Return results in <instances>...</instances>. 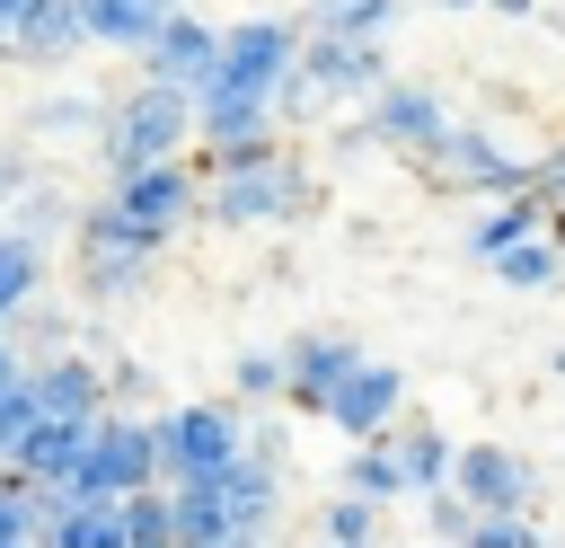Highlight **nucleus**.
<instances>
[{
	"mask_svg": "<svg viewBox=\"0 0 565 548\" xmlns=\"http://www.w3.org/2000/svg\"><path fill=\"white\" fill-rule=\"evenodd\" d=\"M230 389H238V398H282V389H291V362H282V345H247V354L230 362Z\"/></svg>",
	"mask_w": 565,
	"mask_h": 548,
	"instance_id": "obj_31",
	"label": "nucleus"
},
{
	"mask_svg": "<svg viewBox=\"0 0 565 548\" xmlns=\"http://www.w3.org/2000/svg\"><path fill=\"white\" fill-rule=\"evenodd\" d=\"M150 477H168V460H159V424L106 407V415L88 424V451H79V468H71L62 495H79V504H115V495H132V486H150Z\"/></svg>",
	"mask_w": 565,
	"mask_h": 548,
	"instance_id": "obj_3",
	"label": "nucleus"
},
{
	"mask_svg": "<svg viewBox=\"0 0 565 548\" xmlns=\"http://www.w3.org/2000/svg\"><path fill=\"white\" fill-rule=\"evenodd\" d=\"M44 539H53V548H124V495H115V504H79V495H62Z\"/></svg>",
	"mask_w": 565,
	"mask_h": 548,
	"instance_id": "obj_24",
	"label": "nucleus"
},
{
	"mask_svg": "<svg viewBox=\"0 0 565 548\" xmlns=\"http://www.w3.org/2000/svg\"><path fill=\"white\" fill-rule=\"evenodd\" d=\"M177 521H185V539H194V548H238V513L221 504L212 468H203V477H177Z\"/></svg>",
	"mask_w": 565,
	"mask_h": 548,
	"instance_id": "obj_21",
	"label": "nucleus"
},
{
	"mask_svg": "<svg viewBox=\"0 0 565 548\" xmlns=\"http://www.w3.org/2000/svg\"><path fill=\"white\" fill-rule=\"evenodd\" d=\"M9 221H18L26 239H53V230H71L79 212H71V194H62V186H26V194L9 203Z\"/></svg>",
	"mask_w": 565,
	"mask_h": 548,
	"instance_id": "obj_32",
	"label": "nucleus"
},
{
	"mask_svg": "<svg viewBox=\"0 0 565 548\" xmlns=\"http://www.w3.org/2000/svg\"><path fill=\"white\" fill-rule=\"evenodd\" d=\"M433 9H477V0H433Z\"/></svg>",
	"mask_w": 565,
	"mask_h": 548,
	"instance_id": "obj_44",
	"label": "nucleus"
},
{
	"mask_svg": "<svg viewBox=\"0 0 565 548\" xmlns=\"http://www.w3.org/2000/svg\"><path fill=\"white\" fill-rule=\"evenodd\" d=\"M371 106V133H380V150H397V159H415L441 124H450V106L424 88V80H388V88H371L362 97Z\"/></svg>",
	"mask_w": 565,
	"mask_h": 548,
	"instance_id": "obj_12",
	"label": "nucleus"
},
{
	"mask_svg": "<svg viewBox=\"0 0 565 548\" xmlns=\"http://www.w3.org/2000/svg\"><path fill=\"white\" fill-rule=\"evenodd\" d=\"M450 486H459L477 513H530V504H539V468H530V451H512V442H468V451L450 460Z\"/></svg>",
	"mask_w": 565,
	"mask_h": 548,
	"instance_id": "obj_8",
	"label": "nucleus"
},
{
	"mask_svg": "<svg viewBox=\"0 0 565 548\" xmlns=\"http://www.w3.org/2000/svg\"><path fill=\"white\" fill-rule=\"evenodd\" d=\"M26 424H35V398H26V380L0 398V468L18 460V442H26Z\"/></svg>",
	"mask_w": 565,
	"mask_h": 548,
	"instance_id": "obj_36",
	"label": "nucleus"
},
{
	"mask_svg": "<svg viewBox=\"0 0 565 548\" xmlns=\"http://www.w3.org/2000/svg\"><path fill=\"white\" fill-rule=\"evenodd\" d=\"M247 451H265V460H291V433H282V424H247Z\"/></svg>",
	"mask_w": 565,
	"mask_h": 548,
	"instance_id": "obj_42",
	"label": "nucleus"
},
{
	"mask_svg": "<svg viewBox=\"0 0 565 548\" xmlns=\"http://www.w3.org/2000/svg\"><path fill=\"white\" fill-rule=\"evenodd\" d=\"M530 230H547V203H539L530 186H512V194L468 230V247H477V256H494V247H512V239H530Z\"/></svg>",
	"mask_w": 565,
	"mask_h": 548,
	"instance_id": "obj_27",
	"label": "nucleus"
},
{
	"mask_svg": "<svg viewBox=\"0 0 565 548\" xmlns=\"http://www.w3.org/2000/svg\"><path fill=\"white\" fill-rule=\"evenodd\" d=\"M468 548H539V504L530 513H477L468 521Z\"/></svg>",
	"mask_w": 565,
	"mask_h": 548,
	"instance_id": "obj_33",
	"label": "nucleus"
},
{
	"mask_svg": "<svg viewBox=\"0 0 565 548\" xmlns=\"http://www.w3.org/2000/svg\"><path fill=\"white\" fill-rule=\"evenodd\" d=\"M35 292H44V239H26V230L9 221V230H0V327H9Z\"/></svg>",
	"mask_w": 565,
	"mask_h": 548,
	"instance_id": "obj_25",
	"label": "nucleus"
},
{
	"mask_svg": "<svg viewBox=\"0 0 565 548\" xmlns=\"http://www.w3.org/2000/svg\"><path fill=\"white\" fill-rule=\"evenodd\" d=\"M556 380H565V345H556Z\"/></svg>",
	"mask_w": 565,
	"mask_h": 548,
	"instance_id": "obj_45",
	"label": "nucleus"
},
{
	"mask_svg": "<svg viewBox=\"0 0 565 548\" xmlns=\"http://www.w3.org/2000/svg\"><path fill=\"white\" fill-rule=\"evenodd\" d=\"M141 71L150 80H177V88H212V71H221V27H203V18H185V9H168L159 18V35L141 44Z\"/></svg>",
	"mask_w": 565,
	"mask_h": 548,
	"instance_id": "obj_10",
	"label": "nucleus"
},
{
	"mask_svg": "<svg viewBox=\"0 0 565 548\" xmlns=\"http://www.w3.org/2000/svg\"><path fill=\"white\" fill-rule=\"evenodd\" d=\"M185 141H194V88L141 71V88H124V97L106 106L97 159H106V177H132V168H150V159H185Z\"/></svg>",
	"mask_w": 565,
	"mask_h": 548,
	"instance_id": "obj_1",
	"label": "nucleus"
},
{
	"mask_svg": "<svg viewBox=\"0 0 565 548\" xmlns=\"http://www.w3.org/2000/svg\"><path fill=\"white\" fill-rule=\"evenodd\" d=\"M388 433H397V460H406V486H415V495L450 486V460H459V451H450V433H441L433 415H397Z\"/></svg>",
	"mask_w": 565,
	"mask_h": 548,
	"instance_id": "obj_18",
	"label": "nucleus"
},
{
	"mask_svg": "<svg viewBox=\"0 0 565 548\" xmlns=\"http://www.w3.org/2000/svg\"><path fill=\"white\" fill-rule=\"evenodd\" d=\"M18 380H26V345H18V336H9V327H0V398H9V389H18Z\"/></svg>",
	"mask_w": 565,
	"mask_h": 548,
	"instance_id": "obj_41",
	"label": "nucleus"
},
{
	"mask_svg": "<svg viewBox=\"0 0 565 548\" xmlns=\"http://www.w3.org/2000/svg\"><path fill=\"white\" fill-rule=\"evenodd\" d=\"M159 0H79V27H88V44H115V53H141L150 35H159Z\"/></svg>",
	"mask_w": 565,
	"mask_h": 548,
	"instance_id": "obj_20",
	"label": "nucleus"
},
{
	"mask_svg": "<svg viewBox=\"0 0 565 548\" xmlns=\"http://www.w3.org/2000/svg\"><path fill=\"white\" fill-rule=\"evenodd\" d=\"M88 44V27H79V0H53V9H35L26 27H18V62H71Z\"/></svg>",
	"mask_w": 565,
	"mask_h": 548,
	"instance_id": "obj_26",
	"label": "nucleus"
},
{
	"mask_svg": "<svg viewBox=\"0 0 565 548\" xmlns=\"http://www.w3.org/2000/svg\"><path fill=\"white\" fill-rule=\"evenodd\" d=\"M335 486H353V495H380V504H397V495H415V486H406V460H397V433H362V442L344 451V468H335Z\"/></svg>",
	"mask_w": 565,
	"mask_h": 548,
	"instance_id": "obj_17",
	"label": "nucleus"
},
{
	"mask_svg": "<svg viewBox=\"0 0 565 548\" xmlns=\"http://www.w3.org/2000/svg\"><path fill=\"white\" fill-rule=\"evenodd\" d=\"M282 362H291V389H282V398H291L300 415H327V398H335V380L362 362V345L335 336V327H309V336L282 345Z\"/></svg>",
	"mask_w": 565,
	"mask_h": 548,
	"instance_id": "obj_13",
	"label": "nucleus"
},
{
	"mask_svg": "<svg viewBox=\"0 0 565 548\" xmlns=\"http://www.w3.org/2000/svg\"><path fill=\"white\" fill-rule=\"evenodd\" d=\"M415 168H424L433 186H450V194H512V186H530V168H521L486 124H441V133L415 150Z\"/></svg>",
	"mask_w": 565,
	"mask_h": 548,
	"instance_id": "obj_4",
	"label": "nucleus"
},
{
	"mask_svg": "<svg viewBox=\"0 0 565 548\" xmlns=\"http://www.w3.org/2000/svg\"><path fill=\"white\" fill-rule=\"evenodd\" d=\"M106 194H115L150 239H177V230L203 212V177H194L185 159H150V168H132V177H106Z\"/></svg>",
	"mask_w": 565,
	"mask_h": 548,
	"instance_id": "obj_7",
	"label": "nucleus"
},
{
	"mask_svg": "<svg viewBox=\"0 0 565 548\" xmlns=\"http://www.w3.org/2000/svg\"><path fill=\"white\" fill-rule=\"evenodd\" d=\"M26 398H35V415H106L115 407L106 398V371L88 354H71V345H53V354L26 362Z\"/></svg>",
	"mask_w": 565,
	"mask_h": 548,
	"instance_id": "obj_11",
	"label": "nucleus"
},
{
	"mask_svg": "<svg viewBox=\"0 0 565 548\" xmlns=\"http://www.w3.org/2000/svg\"><path fill=\"white\" fill-rule=\"evenodd\" d=\"M318 530H327V539H344V548H362V539H380V530H388V504H380V495L335 486V495H327V513H318Z\"/></svg>",
	"mask_w": 565,
	"mask_h": 548,
	"instance_id": "obj_28",
	"label": "nucleus"
},
{
	"mask_svg": "<svg viewBox=\"0 0 565 548\" xmlns=\"http://www.w3.org/2000/svg\"><path fill=\"white\" fill-rule=\"evenodd\" d=\"M88 424H97V415H35V424H26V442H18V468H26V477H44V486L62 495V486H71V468H79V451H88Z\"/></svg>",
	"mask_w": 565,
	"mask_h": 548,
	"instance_id": "obj_15",
	"label": "nucleus"
},
{
	"mask_svg": "<svg viewBox=\"0 0 565 548\" xmlns=\"http://www.w3.org/2000/svg\"><path fill=\"white\" fill-rule=\"evenodd\" d=\"M530 194H539V203H547V230H556V239H565V150H556V159H539V168H530Z\"/></svg>",
	"mask_w": 565,
	"mask_h": 548,
	"instance_id": "obj_37",
	"label": "nucleus"
},
{
	"mask_svg": "<svg viewBox=\"0 0 565 548\" xmlns=\"http://www.w3.org/2000/svg\"><path fill=\"white\" fill-rule=\"evenodd\" d=\"M26 133H44V141H79V133H106V106H97V97H44V106L26 115Z\"/></svg>",
	"mask_w": 565,
	"mask_h": 548,
	"instance_id": "obj_30",
	"label": "nucleus"
},
{
	"mask_svg": "<svg viewBox=\"0 0 565 548\" xmlns=\"http://www.w3.org/2000/svg\"><path fill=\"white\" fill-rule=\"evenodd\" d=\"M35 9H53V0H0V62H18V27H26Z\"/></svg>",
	"mask_w": 565,
	"mask_h": 548,
	"instance_id": "obj_38",
	"label": "nucleus"
},
{
	"mask_svg": "<svg viewBox=\"0 0 565 548\" xmlns=\"http://www.w3.org/2000/svg\"><path fill=\"white\" fill-rule=\"evenodd\" d=\"M150 424H159L168 477H203V468H221V460L247 451V415L221 407V398H185V407H168V415H150Z\"/></svg>",
	"mask_w": 565,
	"mask_h": 548,
	"instance_id": "obj_6",
	"label": "nucleus"
},
{
	"mask_svg": "<svg viewBox=\"0 0 565 548\" xmlns=\"http://www.w3.org/2000/svg\"><path fill=\"white\" fill-rule=\"evenodd\" d=\"M486 265H494V283H503V292H547V283L565 274V247H556L547 230H530V239H512V247H494Z\"/></svg>",
	"mask_w": 565,
	"mask_h": 548,
	"instance_id": "obj_23",
	"label": "nucleus"
},
{
	"mask_svg": "<svg viewBox=\"0 0 565 548\" xmlns=\"http://www.w3.org/2000/svg\"><path fill=\"white\" fill-rule=\"evenodd\" d=\"M397 415H406V371H397V362H371V354H362V362L335 380V398H327V424H335L344 442L388 433Z\"/></svg>",
	"mask_w": 565,
	"mask_h": 548,
	"instance_id": "obj_9",
	"label": "nucleus"
},
{
	"mask_svg": "<svg viewBox=\"0 0 565 548\" xmlns=\"http://www.w3.org/2000/svg\"><path fill=\"white\" fill-rule=\"evenodd\" d=\"M486 9H503V18H530V0H486Z\"/></svg>",
	"mask_w": 565,
	"mask_h": 548,
	"instance_id": "obj_43",
	"label": "nucleus"
},
{
	"mask_svg": "<svg viewBox=\"0 0 565 548\" xmlns=\"http://www.w3.org/2000/svg\"><path fill=\"white\" fill-rule=\"evenodd\" d=\"M53 504H62V495L9 460V468H0V548H26V539H44V530H53Z\"/></svg>",
	"mask_w": 565,
	"mask_h": 548,
	"instance_id": "obj_16",
	"label": "nucleus"
},
{
	"mask_svg": "<svg viewBox=\"0 0 565 548\" xmlns=\"http://www.w3.org/2000/svg\"><path fill=\"white\" fill-rule=\"evenodd\" d=\"M141 389H150L141 362H106V398H141Z\"/></svg>",
	"mask_w": 565,
	"mask_h": 548,
	"instance_id": "obj_40",
	"label": "nucleus"
},
{
	"mask_svg": "<svg viewBox=\"0 0 565 548\" xmlns=\"http://www.w3.org/2000/svg\"><path fill=\"white\" fill-rule=\"evenodd\" d=\"M150 265L159 256H141V247H79V292L88 301H132L150 283Z\"/></svg>",
	"mask_w": 565,
	"mask_h": 548,
	"instance_id": "obj_22",
	"label": "nucleus"
},
{
	"mask_svg": "<svg viewBox=\"0 0 565 548\" xmlns=\"http://www.w3.org/2000/svg\"><path fill=\"white\" fill-rule=\"evenodd\" d=\"M291 62H300V27H291V18H238V27H221V71H212V88L274 106V88H282Z\"/></svg>",
	"mask_w": 565,
	"mask_h": 548,
	"instance_id": "obj_5",
	"label": "nucleus"
},
{
	"mask_svg": "<svg viewBox=\"0 0 565 548\" xmlns=\"http://www.w3.org/2000/svg\"><path fill=\"white\" fill-rule=\"evenodd\" d=\"M212 486H221V504L238 513V539H256V530L274 521V504H282V460L238 451V460H221V468H212Z\"/></svg>",
	"mask_w": 565,
	"mask_h": 548,
	"instance_id": "obj_14",
	"label": "nucleus"
},
{
	"mask_svg": "<svg viewBox=\"0 0 565 548\" xmlns=\"http://www.w3.org/2000/svg\"><path fill=\"white\" fill-rule=\"evenodd\" d=\"M18 194H26V150H9V141H0V212H9Z\"/></svg>",
	"mask_w": 565,
	"mask_h": 548,
	"instance_id": "obj_39",
	"label": "nucleus"
},
{
	"mask_svg": "<svg viewBox=\"0 0 565 548\" xmlns=\"http://www.w3.org/2000/svg\"><path fill=\"white\" fill-rule=\"evenodd\" d=\"M397 9L406 0H309V27H327V35H388Z\"/></svg>",
	"mask_w": 565,
	"mask_h": 548,
	"instance_id": "obj_29",
	"label": "nucleus"
},
{
	"mask_svg": "<svg viewBox=\"0 0 565 548\" xmlns=\"http://www.w3.org/2000/svg\"><path fill=\"white\" fill-rule=\"evenodd\" d=\"M159 9H177V0H159Z\"/></svg>",
	"mask_w": 565,
	"mask_h": 548,
	"instance_id": "obj_46",
	"label": "nucleus"
},
{
	"mask_svg": "<svg viewBox=\"0 0 565 548\" xmlns=\"http://www.w3.org/2000/svg\"><path fill=\"white\" fill-rule=\"evenodd\" d=\"M9 327H18V345H44V354H53V345H71V309H53L44 292H35V301H26Z\"/></svg>",
	"mask_w": 565,
	"mask_h": 548,
	"instance_id": "obj_34",
	"label": "nucleus"
},
{
	"mask_svg": "<svg viewBox=\"0 0 565 548\" xmlns=\"http://www.w3.org/2000/svg\"><path fill=\"white\" fill-rule=\"evenodd\" d=\"M468 521H477V504H468L459 486H433V495H424V530H433V539H468Z\"/></svg>",
	"mask_w": 565,
	"mask_h": 548,
	"instance_id": "obj_35",
	"label": "nucleus"
},
{
	"mask_svg": "<svg viewBox=\"0 0 565 548\" xmlns=\"http://www.w3.org/2000/svg\"><path fill=\"white\" fill-rule=\"evenodd\" d=\"M185 521H177V477H150L124 495V548H177Z\"/></svg>",
	"mask_w": 565,
	"mask_h": 548,
	"instance_id": "obj_19",
	"label": "nucleus"
},
{
	"mask_svg": "<svg viewBox=\"0 0 565 548\" xmlns=\"http://www.w3.org/2000/svg\"><path fill=\"white\" fill-rule=\"evenodd\" d=\"M318 212V177L300 159H247V168H212L203 186V221L221 230H265V221H309Z\"/></svg>",
	"mask_w": 565,
	"mask_h": 548,
	"instance_id": "obj_2",
	"label": "nucleus"
}]
</instances>
